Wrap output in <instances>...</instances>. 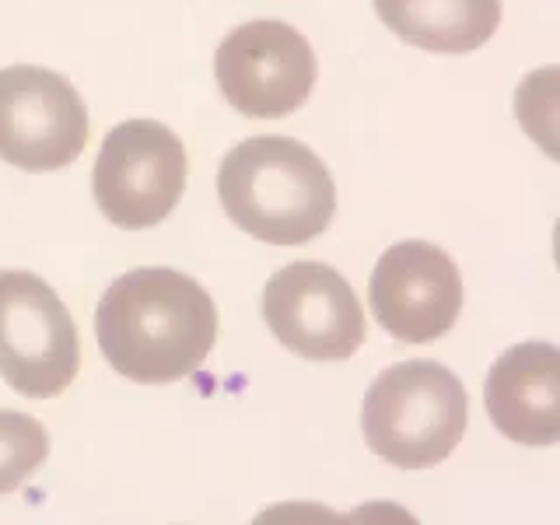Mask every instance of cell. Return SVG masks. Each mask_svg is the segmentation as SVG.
<instances>
[{
    "label": "cell",
    "instance_id": "cell-1",
    "mask_svg": "<svg viewBox=\"0 0 560 525\" xmlns=\"http://www.w3.org/2000/svg\"><path fill=\"white\" fill-rule=\"evenodd\" d=\"M95 337L122 378L165 385L189 378L218 340V305L203 284L168 267H140L105 288Z\"/></svg>",
    "mask_w": 560,
    "mask_h": 525
},
{
    "label": "cell",
    "instance_id": "cell-6",
    "mask_svg": "<svg viewBox=\"0 0 560 525\" xmlns=\"http://www.w3.org/2000/svg\"><path fill=\"white\" fill-rule=\"evenodd\" d=\"M221 95L249 119H280L298 113L315 88V52L288 22H245L214 52Z\"/></svg>",
    "mask_w": 560,
    "mask_h": 525
},
{
    "label": "cell",
    "instance_id": "cell-5",
    "mask_svg": "<svg viewBox=\"0 0 560 525\" xmlns=\"http://www.w3.org/2000/svg\"><path fill=\"white\" fill-rule=\"evenodd\" d=\"M81 368V340L67 305L43 277L0 270V375L18 396H60Z\"/></svg>",
    "mask_w": 560,
    "mask_h": 525
},
{
    "label": "cell",
    "instance_id": "cell-10",
    "mask_svg": "<svg viewBox=\"0 0 560 525\" xmlns=\"http://www.w3.org/2000/svg\"><path fill=\"white\" fill-rule=\"evenodd\" d=\"M487 417L518 445L547 448L560 438V350L547 340L508 347L483 385Z\"/></svg>",
    "mask_w": 560,
    "mask_h": 525
},
{
    "label": "cell",
    "instance_id": "cell-12",
    "mask_svg": "<svg viewBox=\"0 0 560 525\" xmlns=\"http://www.w3.org/2000/svg\"><path fill=\"white\" fill-rule=\"evenodd\" d=\"M49 455V434L22 410H0V494L25 487Z\"/></svg>",
    "mask_w": 560,
    "mask_h": 525
},
{
    "label": "cell",
    "instance_id": "cell-11",
    "mask_svg": "<svg viewBox=\"0 0 560 525\" xmlns=\"http://www.w3.org/2000/svg\"><path fill=\"white\" fill-rule=\"evenodd\" d=\"M385 28L428 52L480 49L501 25V0H372Z\"/></svg>",
    "mask_w": 560,
    "mask_h": 525
},
{
    "label": "cell",
    "instance_id": "cell-8",
    "mask_svg": "<svg viewBox=\"0 0 560 525\" xmlns=\"http://www.w3.org/2000/svg\"><path fill=\"white\" fill-rule=\"evenodd\" d=\"M262 319L291 354L305 361H347L364 343V308L354 288L326 262H288L262 291Z\"/></svg>",
    "mask_w": 560,
    "mask_h": 525
},
{
    "label": "cell",
    "instance_id": "cell-2",
    "mask_svg": "<svg viewBox=\"0 0 560 525\" xmlns=\"http://www.w3.org/2000/svg\"><path fill=\"white\" fill-rule=\"evenodd\" d=\"M218 197L245 235L270 245H305L337 214V186L323 158L302 140L273 133L249 137L224 154Z\"/></svg>",
    "mask_w": 560,
    "mask_h": 525
},
{
    "label": "cell",
    "instance_id": "cell-7",
    "mask_svg": "<svg viewBox=\"0 0 560 525\" xmlns=\"http://www.w3.org/2000/svg\"><path fill=\"white\" fill-rule=\"evenodd\" d=\"M88 144V109L57 70L14 63L0 70V158L25 172L74 165Z\"/></svg>",
    "mask_w": 560,
    "mask_h": 525
},
{
    "label": "cell",
    "instance_id": "cell-4",
    "mask_svg": "<svg viewBox=\"0 0 560 525\" xmlns=\"http://www.w3.org/2000/svg\"><path fill=\"white\" fill-rule=\"evenodd\" d=\"M186 148L158 119H127L102 140L92 192L105 221L122 232L162 224L186 189Z\"/></svg>",
    "mask_w": 560,
    "mask_h": 525
},
{
    "label": "cell",
    "instance_id": "cell-3",
    "mask_svg": "<svg viewBox=\"0 0 560 525\" xmlns=\"http://www.w3.org/2000/svg\"><path fill=\"white\" fill-rule=\"evenodd\" d=\"M466 417V385L438 361H402L385 368L361 402L368 448L399 469L445 463L463 442Z\"/></svg>",
    "mask_w": 560,
    "mask_h": 525
},
{
    "label": "cell",
    "instance_id": "cell-9",
    "mask_svg": "<svg viewBox=\"0 0 560 525\" xmlns=\"http://www.w3.org/2000/svg\"><path fill=\"white\" fill-rule=\"evenodd\" d=\"M368 302L389 337L402 343H431L459 319L463 277L445 249L407 238L378 256Z\"/></svg>",
    "mask_w": 560,
    "mask_h": 525
}]
</instances>
